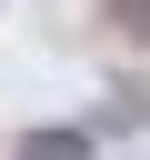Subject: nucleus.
<instances>
[{"label":"nucleus","mask_w":150,"mask_h":160,"mask_svg":"<svg viewBox=\"0 0 150 160\" xmlns=\"http://www.w3.org/2000/svg\"><path fill=\"white\" fill-rule=\"evenodd\" d=\"M10 160H90V130H20Z\"/></svg>","instance_id":"obj_1"},{"label":"nucleus","mask_w":150,"mask_h":160,"mask_svg":"<svg viewBox=\"0 0 150 160\" xmlns=\"http://www.w3.org/2000/svg\"><path fill=\"white\" fill-rule=\"evenodd\" d=\"M110 30L120 40H150V0H110Z\"/></svg>","instance_id":"obj_2"}]
</instances>
